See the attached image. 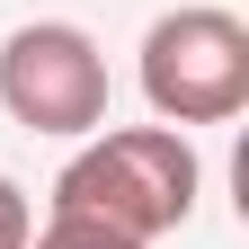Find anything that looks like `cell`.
<instances>
[{"instance_id":"cell-1","label":"cell","mask_w":249,"mask_h":249,"mask_svg":"<svg viewBox=\"0 0 249 249\" xmlns=\"http://www.w3.org/2000/svg\"><path fill=\"white\" fill-rule=\"evenodd\" d=\"M196 187H205V169H196V151H187L178 124H116V134L98 124V142H80L71 160H62L53 213L107 223V231L151 249L160 231H178L187 213H196Z\"/></svg>"},{"instance_id":"cell-2","label":"cell","mask_w":249,"mask_h":249,"mask_svg":"<svg viewBox=\"0 0 249 249\" xmlns=\"http://www.w3.org/2000/svg\"><path fill=\"white\" fill-rule=\"evenodd\" d=\"M142 98L160 124H231L249 107V27L231 9H169L142 36Z\"/></svg>"},{"instance_id":"cell-3","label":"cell","mask_w":249,"mask_h":249,"mask_svg":"<svg viewBox=\"0 0 249 249\" xmlns=\"http://www.w3.org/2000/svg\"><path fill=\"white\" fill-rule=\"evenodd\" d=\"M0 107L27 134H98L107 124V53L62 18L9 27V45H0Z\"/></svg>"},{"instance_id":"cell-4","label":"cell","mask_w":249,"mask_h":249,"mask_svg":"<svg viewBox=\"0 0 249 249\" xmlns=\"http://www.w3.org/2000/svg\"><path fill=\"white\" fill-rule=\"evenodd\" d=\"M27 249H142L107 223H80V213H45V231H27Z\"/></svg>"},{"instance_id":"cell-5","label":"cell","mask_w":249,"mask_h":249,"mask_svg":"<svg viewBox=\"0 0 249 249\" xmlns=\"http://www.w3.org/2000/svg\"><path fill=\"white\" fill-rule=\"evenodd\" d=\"M27 231H36V205L18 178H0V249H27Z\"/></svg>"}]
</instances>
